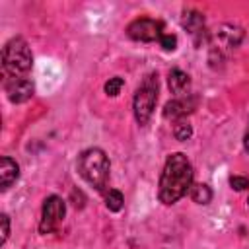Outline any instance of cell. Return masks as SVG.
<instances>
[{
	"mask_svg": "<svg viewBox=\"0 0 249 249\" xmlns=\"http://www.w3.org/2000/svg\"><path fill=\"white\" fill-rule=\"evenodd\" d=\"M173 134H175V138L179 140V142H185V140H189L191 136H193V126L183 119V121H177L175 123V126H173Z\"/></svg>",
	"mask_w": 249,
	"mask_h": 249,
	"instance_id": "obj_15",
	"label": "cell"
},
{
	"mask_svg": "<svg viewBox=\"0 0 249 249\" xmlns=\"http://www.w3.org/2000/svg\"><path fill=\"white\" fill-rule=\"evenodd\" d=\"M0 222H2V239H0V243H6V239L10 235V218H8V214H2Z\"/></svg>",
	"mask_w": 249,
	"mask_h": 249,
	"instance_id": "obj_19",
	"label": "cell"
},
{
	"mask_svg": "<svg viewBox=\"0 0 249 249\" xmlns=\"http://www.w3.org/2000/svg\"><path fill=\"white\" fill-rule=\"evenodd\" d=\"M80 175L99 193L107 191L109 181V160L101 148H88L78 158Z\"/></svg>",
	"mask_w": 249,
	"mask_h": 249,
	"instance_id": "obj_2",
	"label": "cell"
},
{
	"mask_svg": "<svg viewBox=\"0 0 249 249\" xmlns=\"http://www.w3.org/2000/svg\"><path fill=\"white\" fill-rule=\"evenodd\" d=\"M167 84H169V89L173 95L177 97H183V95H189V88H191V78L187 72L179 70V68H173L169 72V78H167Z\"/></svg>",
	"mask_w": 249,
	"mask_h": 249,
	"instance_id": "obj_11",
	"label": "cell"
},
{
	"mask_svg": "<svg viewBox=\"0 0 249 249\" xmlns=\"http://www.w3.org/2000/svg\"><path fill=\"white\" fill-rule=\"evenodd\" d=\"M158 101V74H148L142 84L138 86L134 99H132V109H134V119L138 124H146L154 113Z\"/></svg>",
	"mask_w": 249,
	"mask_h": 249,
	"instance_id": "obj_4",
	"label": "cell"
},
{
	"mask_svg": "<svg viewBox=\"0 0 249 249\" xmlns=\"http://www.w3.org/2000/svg\"><path fill=\"white\" fill-rule=\"evenodd\" d=\"M195 107H196V97L193 93L183 95V97H175V99H171V101L165 103L163 117L177 123V121H183L189 113H193Z\"/></svg>",
	"mask_w": 249,
	"mask_h": 249,
	"instance_id": "obj_10",
	"label": "cell"
},
{
	"mask_svg": "<svg viewBox=\"0 0 249 249\" xmlns=\"http://www.w3.org/2000/svg\"><path fill=\"white\" fill-rule=\"evenodd\" d=\"M165 27L160 19H152V18H138L134 19L128 27H126V35L134 41H142V43H154L163 37Z\"/></svg>",
	"mask_w": 249,
	"mask_h": 249,
	"instance_id": "obj_6",
	"label": "cell"
},
{
	"mask_svg": "<svg viewBox=\"0 0 249 249\" xmlns=\"http://www.w3.org/2000/svg\"><path fill=\"white\" fill-rule=\"evenodd\" d=\"M2 66L8 78H23L33 66V54L29 45L21 37L10 39L2 49Z\"/></svg>",
	"mask_w": 249,
	"mask_h": 249,
	"instance_id": "obj_3",
	"label": "cell"
},
{
	"mask_svg": "<svg viewBox=\"0 0 249 249\" xmlns=\"http://www.w3.org/2000/svg\"><path fill=\"white\" fill-rule=\"evenodd\" d=\"M124 204V198H123V193L117 191V189H109L105 191V206L111 210V212H119Z\"/></svg>",
	"mask_w": 249,
	"mask_h": 249,
	"instance_id": "obj_14",
	"label": "cell"
},
{
	"mask_svg": "<svg viewBox=\"0 0 249 249\" xmlns=\"http://www.w3.org/2000/svg\"><path fill=\"white\" fill-rule=\"evenodd\" d=\"M124 86V80L121 78V76H115V78H109L107 82H105V93L107 95H111V97H115V95H119L121 93V88Z\"/></svg>",
	"mask_w": 249,
	"mask_h": 249,
	"instance_id": "obj_16",
	"label": "cell"
},
{
	"mask_svg": "<svg viewBox=\"0 0 249 249\" xmlns=\"http://www.w3.org/2000/svg\"><path fill=\"white\" fill-rule=\"evenodd\" d=\"M247 202H249V198H247Z\"/></svg>",
	"mask_w": 249,
	"mask_h": 249,
	"instance_id": "obj_21",
	"label": "cell"
},
{
	"mask_svg": "<svg viewBox=\"0 0 249 249\" xmlns=\"http://www.w3.org/2000/svg\"><path fill=\"white\" fill-rule=\"evenodd\" d=\"M160 45L163 51H175L177 49V37L173 33H163V37L160 39Z\"/></svg>",
	"mask_w": 249,
	"mask_h": 249,
	"instance_id": "obj_17",
	"label": "cell"
},
{
	"mask_svg": "<svg viewBox=\"0 0 249 249\" xmlns=\"http://www.w3.org/2000/svg\"><path fill=\"white\" fill-rule=\"evenodd\" d=\"M181 23L189 31V35L193 37V41H195L196 47H200L202 43H208L210 41V35H208L206 23H204V16L200 12H196V10H185Z\"/></svg>",
	"mask_w": 249,
	"mask_h": 249,
	"instance_id": "obj_8",
	"label": "cell"
},
{
	"mask_svg": "<svg viewBox=\"0 0 249 249\" xmlns=\"http://www.w3.org/2000/svg\"><path fill=\"white\" fill-rule=\"evenodd\" d=\"M243 146H245V150L249 152V124H247V130H245V138H243Z\"/></svg>",
	"mask_w": 249,
	"mask_h": 249,
	"instance_id": "obj_20",
	"label": "cell"
},
{
	"mask_svg": "<svg viewBox=\"0 0 249 249\" xmlns=\"http://www.w3.org/2000/svg\"><path fill=\"white\" fill-rule=\"evenodd\" d=\"M230 185L235 191H245V189H249V179L241 177V175H233V177H230Z\"/></svg>",
	"mask_w": 249,
	"mask_h": 249,
	"instance_id": "obj_18",
	"label": "cell"
},
{
	"mask_svg": "<svg viewBox=\"0 0 249 249\" xmlns=\"http://www.w3.org/2000/svg\"><path fill=\"white\" fill-rule=\"evenodd\" d=\"M243 39V29L231 23H224L218 27V31L210 37V62L216 64L218 60L222 62Z\"/></svg>",
	"mask_w": 249,
	"mask_h": 249,
	"instance_id": "obj_5",
	"label": "cell"
},
{
	"mask_svg": "<svg viewBox=\"0 0 249 249\" xmlns=\"http://www.w3.org/2000/svg\"><path fill=\"white\" fill-rule=\"evenodd\" d=\"M19 177V167L12 158H2L0 160V187L2 191H8L12 187V183H16V179Z\"/></svg>",
	"mask_w": 249,
	"mask_h": 249,
	"instance_id": "obj_12",
	"label": "cell"
},
{
	"mask_svg": "<svg viewBox=\"0 0 249 249\" xmlns=\"http://www.w3.org/2000/svg\"><path fill=\"white\" fill-rule=\"evenodd\" d=\"M193 187V165L187 160L185 154L175 152L167 158L161 177H160V189L158 196L163 204H175L181 196L187 195V191Z\"/></svg>",
	"mask_w": 249,
	"mask_h": 249,
	"instance_id": "obj_1",
	"label": "cell"
},
{
	"mask_svg": "<svg viewBox=\"0 0 249 249\" xmlns=\"http://www.w3.org/2000/svg\"><path fill=\"white\" fill-rule=\"evenodd\" d=\"M4 88H6V95L12 103H23V101L31 99V95L35 91V86L27 76H23V78H6Z\"/></svg>",
	"mask_w": 249,
	"mask_h": 249,
	"instance_id": "obj_9",
	"label": "cell"
},
{
	"mask_svg": "<svg viewBox=\"0 0 249 249\" xmlns=\"http://www.w3.org/2000/svg\"><path fill=\"white\" fill-rule=\"evenodd\" d=\"M66 214V204L60 196L51 195L45 198L43 202V210H41V222H39V231L41 233H51L58 228V224L64 220Z\"/></svg>",
	"mask_w": 249,
	"mask_h": 249,
	"instance_id": "obj_7",
	"label": "cell"
},
{
	"mask_svg": "<svg viewBox=\"0 0 249 249\" xmlns=\"http://www.w3.org/2000/svg\"><path fill=\"white\" fill-rule=\"evenodd\" d=\"M191 198L196 202V204H208L212 200V191L208 185L204 183H198V185H193L191 187Z\"/></svg>",
	"mask_w": 249,
	"mask_h": 249,
	"instance_id": "obj_13",
	"label": "cell"
}]
</instances>
